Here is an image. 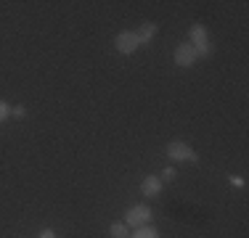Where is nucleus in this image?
<instances>
[{
  "label": "nucleus",
  "mask_w": 249,
  "mask_h": 238,
  "mask_svg": "<svg viewBox=\"0 0 249 238\" xmlns=\"http://www.w3.org/2000/svg\"><path fill=\"white\" fill-rule=\"evenodd\" d=\"M162 177H164V180H173V177H175V170H173V167H164V170H162Z\"/></svg>",
  "instance_id": "obj_12"
},
{
  "label": "nucleus",
  "mask_w": 249,
  "mask_h": 238,
  "mask_svg": "<svg viewBox=\"0 0 249 238\" xmlns=\"http://www.w3.org/2000/svg\"><path fill=\"white\" fill-rule=\"evenodd\" d=\"M109 233H111V238H130L127 225H124V222H114V225L109 228Z\"/></svg>",
  "instance_id": "obj_8"
},
{
  "label": "nucleus",
  "mask_w": 249,
  "mask_h": 238,
  "mask_svg": "<svg viewBox=\"0 0 249 238\" xmlns=\"http://www.w3.org/2000/svg\"><path fill=\"white\" fill-rule=\"evenodd\" d=\"M149 222H151V209L146 204L133 206V209H127V214H124V225L127 228H143Z\"/></svg>",
  "instance_id": "obj_1"
},
{
  "label": "nucleus",
  "mask_w": 249,
  "mask_h": 238,
  "mask_svg": "<svg viewBox=\"0 0 249 238\" xmlns=\"http://www.w3.org/2000/svg\"><path fill=\"white\" fill-rule=\"evenodd\" d=\"M138 40H135V32H120L117 34V51L120 53H124V56H127V53H133V51H138Z\"/></svg>",
  "instance_id": "obj_4"
},
{
  "label": "nucleus",
  "mask_w": 249,
  "mask_h": 238,
  "mask_svg": "<svg viewBox=\"0 0 249 238\" xmlns=\"http://www.w3.org/2000/svg\"><path fill=\"white\" fill-rule=\"evenodd\" d=\"M196 61V51H194L191 43H183L175 48V64H180V67H191V64Z\"/></svg>",
  "instance_id": "obj_3"
},
{
  "label": "nucleus",
  "mask_w": 249,
  "mask_h": 238,
  "mask_svg": "<svg viewBox=\"0 0 249 238\" xmlns=\"http://www.w3.org/2000/svg\"><path fill=\"white\" fill-rule=\"evenodd\" d=\"M130 238H159V233L151 228V225H143V228H138V230H135V233L130 236Z\"/></svg>",
  "instance_id": "obj_9"
},
{
  "label": "nucleus",
  "mask_w": 249,
  "mask_h": 238,
  "mask_svg": "<svg viewBox=\"0 0 249 238\" xmlns=\"http://www.w3.org/2000/svg\"><path fill=\"white\" fill-rule=\"evenodd\" d=\"M167 153H170V159H175V162H196V153H194V148L191 146H186V143H180V140H173L167 146Z\"/></svg>",
  "instance_id": "obj_2"
},
{
  "label": "nucleus",
  "mask_w": 249,
  "mask_h": 238,
  "mask_svg": "<svg viewBox=\"0 0 249 238\" xmlns=\"http://www.w3.org/2000/svg\"><path fill=\"white\" fill-rule=\"evenodd\" d=\"M141 190H143V196H157L159 190H162V180H157V177H146V180L141 183Z\"/></svg>",
  "instance_id": "obj_6"
},
{
  "label": "nucleus",
  "mask_w": 249,
  "mask_h": 238,
  "mask_svg": "<svg viewBox=\"0 0 249 238\" xmlns=\"http://www.w3.org/2000/svg\"><path fill=\"white\" fill-rule=\"evenodd\" d=\"M154 34H157V24H143V27L135 32V40H138V45H146V43H151Z\"/></svg>",
  "instance_id": "obj_5"
},
{
  "label": "nucleus",
  "mask_w": 249,
  "mask_h": 238,
  "mask_svg": "<svg viewBox=\"0 0 249 238\" xmlns=\"http://www.w3.org/2000/svg\"><path fill=\"white\" fill-rule=\"evenodd\" d=\"M11 114V109H8V103H5V101H0V122H3L5 117Z\"/></svg>",
  "instance_id": "obj_11"
},
{
  "label": "nucleus",
  "mask_w": 249,
  "mask_h": 238,
  "mask_svg": "<svg viewBox=\"0 0 249 238\" xmlns=\"http://www.w3.org/2000/svg\"><path fill=\"white\" fill-rule=\"evenodd\" d=\"M194 51H196V58H204L212 53V45L210 43H201V45H194Z\"/></svg>",
  "instance_id": "obj_10"
},
{
  "label": "nucleus",
  "mask_w": 249,
  "mask_h": 238,
  "mask_svg": "<svg viewBox=\"0 0 249 238\" xmlns=\"http://www.w3.org/2000/svg\"><path fill=\"white\" fill-rule=\"evenodd\" d=\"M201 43H207V27L196 24V27H191V45H201Z\"/></svg>",
  "instance_id": "obj_7"
},
{
  "label": "nucleus",
  "mask_w": 249,
  "mask_h": 238,
  "mask_svg": "<svg viewBox=\"0 0 249 238\" xmlns=\"http://www.w3.org/2000/svg\"><path fill=\"white\" fill-rule=\"evenodd\" d=\"M40 238H56V233H53V230H43V233H40Z\"/></svg>",
  "instance_id": "obj_14"
},
{
  "label": "nucleus",
  "mask_w": 249,
  "mask_h": 238,
  "mask_svg": "<svg viewBox=\"0 0 249 238\" xmlns=\"http://www.w3.org/2000/svg\"><path fill=\"white\" fill-rule=\"evenodd\" d=\"M11 114H14V117H19V119H21V117H24V114H27V109H24V106H16V109H11Z\"/></svg>",
  "instance_id": "obj_13"
}]
</instances>
